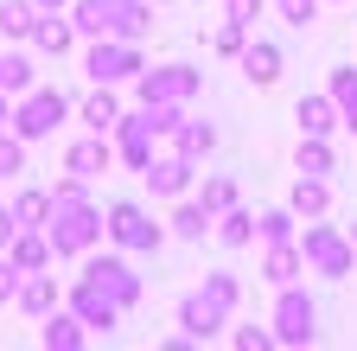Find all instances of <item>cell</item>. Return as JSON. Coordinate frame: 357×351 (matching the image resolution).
Listing matches in <instances>:
<instances>
[{
	"label": "cell",
	"instance_id": "7a4b0ae2",
	"mask_svg": "<svg viewBox=\"0 0 357 351\" xmlns=\"http://www.w3.org/2000/svg\"><path fill=\"white\" fill-rule=\"evenodd\" d=\"M312 332H319V306L287 287L281 306H275V338H281V345H312Z\"/></svg>",
	"mask_w": 357,
	"mask_h": 351
},
{
	"label": "cell",
	"instance_id": "d6a6232c",
	"mask_svg": "<svg viewBox=\"0 0 357 351\" xmlns=\"http://www.w3.org/2000/svg\"><path fill=\"white\" fill-rule=\"evenodd\" d=\"M236 345H243V351H261V345H275V332H261V326H243V332H236Z\"/></svg>",
	"mask_w": 357,
	"mask_h": 351
},
{
	"label": "cell",
	"instance_id": "f1b7e54d",
	"mask_svg": "<svg viewBox=\"0 0 357 351\" xmlns=\"http://www.w3.org/2000/svg\"><path fill=\"white\" fill-rule=\"evenodd\" d=\"M83 332H77V320H52L45 313V345H77Z\"/></svg>",
	"mask_w": 357,
	"mask_h": 351
},
{
	"label": "cell",
	"instance_id": "4fadbf2b",
	"mask_svg": "<svg viewBox=\"0 0 357 351\" xmlns=\"http://www.w3.org/2000/svg\"><path fill=\"white\" fill-rule=\"evenodd\" d=\"M243 77L268 90V83L281 77V52H275V45H249V52H243Z\"/></svg>",
	"mask_w": 357,
	"mask_h": 351
},
{
	"label": "cell",
	"instance_id": "2e32d148",
	"mask_svg": "<svg viewBox=\"0 0 357 351\" xmlns=\"http://www.w3.org/2000/svg\"><path fill=\"white\" fill-rule=\"evenodd\" d=\"M332 103H338V121L357 135V70H332Z\"/></svg>",
	"mask_w": 357,
	"mask_h": 351
},
{
	"label": "cell",
	"instance_id": "52a82bcc",
	"mask_svg": "<svg viewBox=\"0 0 357 351\" xmlns=\"http://www.w3.org/2000/svg\"><path fill=\"white\" fill-rule=\"evenodd\" d=\"M147 186H153L160 198H178V192L192 186V160H166V166H153V160H147Z\"/></svg>",
	"mask_w": 357,
	"mask_h": 351
},
{
	"label": "cell",
	"instance_id": "7402d4cb",
	"mask_svg": "<svg viewBox=\"0 0 357 351\" xmlns=\"http://www.w3.org/2000/svg\"><path fill=\"white\" fill-rule=\"evenodd\" d=\"M255 224H261V237H268V243H294V211H261Z\"/></svg>",
	"mask_w": 357,
	"mask_h": 351
},
{
	"label": "cell",
	"instance_id": "8fae6325",
	"mask_svg": "<svg viewBox=\"0 0 357 351\" xmlns=\"http://www.w3.org/2000/svg\"><path fill=\"white\" fill-rule=\"evenodd\" d=\"M109 166V141L96 135V141H77L70 147V179H96V172Z\"/></svg>",
	"mask_w": 357,
	"mask_h": 351
},
{
	"label": "cell",
	"instance_id": "ffe728a7",
	"mask_svg": "<svg viewBox=\"0 0 357 351\" xmlns=\"http://www.w3.org/2000/svg\"><path fill=\"white\" fill-rule=\"evenodd\" d=\"M300 172H319V179L332 172V147H326V135H306V141H300Z\"/></svg>",
	"mask_w": 357,
	"mask_h": 351
},
{
	"label": "cell",
	"instance_id": "4dcf8cb0",
	"mask_svg": "<svg viewBox=\"0 0 357 351\" xmlns=\"http://www.w3.org/2000/svg\"><path fill=\"white\" fill-rule=\"evenodd\" d=\"M0 300H20V262H0Z\"/></svg>",
	"mask_w": 357,
	"mask_h": 351
},
{
	"label": "cell",
	"instance_id": "4316f807",
	"mask_svg": "<svg viewBox=\"0 0 357 351\" xmlns=\"http://www.w3.org/2000/svg\"><path fill=\"white\" fill-rule=\"evenodd\" d=\"M13 217H20V224H38V217H52V198H45V192H20Z\"/></svg>",
	"mask_w": 357,
	"mask_h": 351
},
{
	"label": "cell",
	"instance_id": "8d00e7d4",
	"mask_svg": "<svg viewBox=\"0 0 357 351\" xmlns=\"http://www.w3.org/2000/svg\"><path fill=\"white\" fill-rule=\"evenodd\" d=\"M344 237H351V243H357V224H344Z\"/></svg>",
	"mask_w": 357,
	"mask_h": 351
},
{
	"label": "cell",
	"instance_id": "d6986e66",
	"mask_svg": "<svg viewBox=\"0 0 357 351\" xmlns=\"http://www.w3.org/2000/svg\"><path fill=\"white\" fill-rule=\"evenodd\" d=\"M70 32H77V26H64V20H52V13H38V26H32V38H38L52 58H58V52H70Z\"/></svg>",
	"mask_w": 357,
	"mask_h": 351
},
{
	"label": "cell",
	"instance_id": "5bb4252c",
	"mask_svg": "<svg viewBox=\"0 0 357 351\" xmlns=\"http://www.w3.org/2000/svg\"><path fill=\"white\" fill-rule=\"evenodd\" d=\"M83 128H89V135H115V128H121V109H115V96H89L83 103Z\"/></svg>",
	"mask_w": 357,
	"mask_h": 351
},
{
	"label": "cell",
	"instance_id": "d4e9b609",
	"mask_svg": "<svg viewBox=\"0 0 357 351\" xmlns=\"http://www.w3.org/2000/svg\"><path fill=\"white\" fill-rule=\"evenodd\" d=\"M217 237L230 243V249H243V243L255 237V217H249V211H230V217H223V230H217Z\"/></svg>",
	"mask_w": 357,
	"mask_h": 351
},
{
	"label": "cell",
	"instance_id": "ba28073f",
	"mask_svg": "<svg viewBox=\"0 0 357 351\" xmlns=\"http://www.w3.org/2000/svg\"><path fill=\"white\" fill-rule=\"evenodd\" d=\"M70 26L89 32V38H109L115 32V0H77V20Z\"/></svg>",
	"mask_w": 357,
	"mask_h": 351
},
{
	"label": "cell",
	"instance_id": "f546056e",
	"mask_svg": "<svg viewBox=\"0 0 357 351\" xmlns=\"http://www.w3.org/2000/svg\"><path fill=\"white\" fill-rule=\"evenodd\" d=\"M223 13H230L236 26H255V13H261V0H223Z\"/></svg>",
	"mask_w": 357,
	"mask_h": 351
},
{
	"label": "cell",
	"instance_id": "9a60e30c",
	"mask_svg": "<svg viewBox=\"0 0 357 351\" xmlns=\"http://www.w3.org/2000/svg\"><path fill=\"white\" fill-rule=\"evenodd\" d=\"M32 26H38V0H7L0 7V32L7 38H32Z\"/></svg>",
	"mask_w": 357,
	"mask_h": 351
},
{
	"label": "cell",
	"instance_id": "603a6c76",
	"mask_svg": "<svg viewBox=\"0 0 357 351\" xmlns=\"http://www.w3.org/2000/svg\"><path fill=\"white\" fill-rule=\"evenodd\" d=\"M0 90H32V64L13 52V58H0Z\"/></svg>",
	"mask_w": 357,
	"mask_h": 351
},
{
	"label": "cell",
	"instance_id": "7c38bea8",
	"mask_svg": "<svg viewBox=\"0 0 357 351\" xmlns=\"http://www.w3.org/2000/svg\"><path fill=\"white\" fill-rule=\"evenodd\" d=\"M294 211H300V217H326V211H332V192H326L319 172H306V179L294 186Z\"/></svg>",
	"mask_w": 357,
	"mask_h": 351
},
{
	"label": "cell",
	"instance_id": "277c9868",
	"mask_svg": "<svg viewBox=\"0 0 357 351\" xmlns=\"http://www.w3.org/2000/svg\"><path fill=\"white\" fill-rule=\"evenodd\" d=\"M109 237H115L121 249H160V224H147L141 204H115V211H109Z\"/></svg>",
	"mask_w": 357,
	"mask_h": 351
},
{
	"label": "cell",
	"instance_id": "484cf974",
	"mask_svg": "<svg viewBox=\"0 0 357 351\" xmlns=\"http://www.w3.org/2000/svg\"><path fill=\"white\" fill-rule=\"evenodd\" d=\"M172 230H178V237H204V230H211V211H204V204H185V211L172 217Z\"/></svg>",
	"mask_w": 357,
	"mask_h": 351
},
{
	"label": "cell",
	"instance_id": "9c48e42d",
	"mask_svg": "<svg viewBox=\"0 0 357 351\" xmlns=\"http://www.w3.org/2000/svg\"><path fill=\"white\" fill-rule=\"evenodd\" d=\"M141 96H147V103H178V96H192V77H185V64H172L166 77H147V83H141Z\"/></svg>",
	"mask_w": 357,
	"mask_h": 351
},
{
	"label": "cell",
	"instance_id": "e0dca14e",
	"mask_svg": "<svg viewBox=\"0 0 357 351\" xmlns=\"http://www.w3.org/2000/svg\"><path fill=\"white\" fill-rule=\"evenodd\" d=\"M300 269H306V255H300L294 243H275V249H268V281H281V287H287Z\"/></svg>",
	"mask_w": 357,
	"mask_h": 351
},
{
	"label": "cell",
	"instance_id": "e575fe53",
	"mask_svg": "<svg viewBox=\"0 0 357 351\" xmlns=\"http://www.w3.org/2000/svg\"><path fill=\"white\" fill-rule=\"evenodd\" d=\"M0 172H20V141H0Z\"/></svg>",
	"mask_w": 357,
	"mask_h": 351
},
{
	"label": "cell",
	"instance_id": "6da1fadb",
	"mask_svg": "<svg viewBox=\"0 0 357 351\" xmlns=\"http://www.w3.org/2000/svg\"><path fill=\"white\" fill-rule=\"evenodd\" d=\"M300 255H306V269H319L326 281H344L357 269V243L344 230H332V224H312L306 243H300Z\"/></svg>",
	"mask_w": 357,
	"mask_h": 351
},
{
	"label": "cell",
	"instance_id": "83f0119b",
	"mask_svg": "<svg viewBox=\"0 0 357 351\" xmlns=\"http://www.w3.org/2000/svg\"><path fill=\"white\" fill-rule=\"evenodd\" d=\"M236 204V186L230 179H204V211H230Z\"/></svg>",
	"mask_w": 357,
	"mask_h": 351
},
{
	"label": "cell",
	"instance_id": "1f68e13d",
	"mask_svg": "<svg viewBox=\"0 0 357 351\" xmlns=\"http://www.w3.org/2000/svg\"><path fill=\"white\" fill-rule=\"evenodd\" d=\"M211 141H217V128H185V154H211Z\"/></svg>",
	"mask_w": 357,
	"mask_h": 351
},
{
	"label": "cell",
	"instance_id": "8992f818",
	"mask_svg": "<svg viewBox=\"0 0 357 351\" xmlns=\"http://www.w3.org/2000/svg\"><path fill=\"white\" fill-rule=\"evenodd\" d=\"M134 70H141V58H134V52L102 45V38H96V52H89V77H96V83H115V77H134Z\"/></svg>",
	"mask_w": 357,
	"mask_h": 351
},
{
	"label": "cell",
	"instance_id": "d590c367",
	"mask_svg": "<svg viewBox=\"0 0 357 351\" xmlns=\"http://www.w3.org/2000/svg\"><path fill=\"white\" fill-rule=\"evenodd\" d=\"M13 230H20V217H13V211H0V249L13 243Z\"/></svg>",
	"mask_w": 357,
	"mask_h": 351
},
{
	"label": "cell",
	"instance_id": "3957f363",
	"mask_svg": "<svg viewBox=\"0 0 357 351\" xmlns=\"http://www.w3.org/2000/svg\"><path fill=\"white\" fill-rule=\"evenodd\" d=\"M13 121H20V141H45V135L64 121V96H58V90H32Z\"/></svg>",
	"mask_w": 357,
	"mask_h": 351
},
{
	"label": "cell",
	"instance_id": "44dd1931",
	"mask_svg": "<svg viewBox=\"0 0 357 351\" xmlns=\"http://www.w3.org/2000/svg\"><path fill=\"white\" fill-rule=\"evenodd\" d=\"M13 262H20V269H45V262H52V243H45V237H20Z\"/></svg>",
	"mask_w": 357,
	"mask_h": 351
},
{
	"label": "cell",
	"instance_id": "836d02e7",
	"mask_svg": "<svg viewBox=\"0 0 357 351\" xmlns=\"http://www.w3.org/2000/svg\"><path fill=\"white\" fill-rule=\"evenodd\" d=\"M217 52H243V26H236V20L217 32Z\"/></svg>",
	"mask_w": 357,
	"mask_h": 351
},
{
	"label": "cell",
	"instance_id": "30bf717a",
	"mask_svg": "<svg viewBox=\"0 0 357 351\" xmlns=\"http://www.w3.org/2000/svg\"><path fill=\"white\" fill-rule=\"evenodd\" d=\"M300 128L306 135H332L338 128V103L332 96H300Z\"/></svg>",
	"mask_w": 357,
	"mask_h": 351
},
{
	"label": "cell",
	"instance_id": "5b68a950",
	"mask_svg": "<svg viewBox=\"0 0 357 351\" xmlns=\"http://www.w3.org/2000/svg\"><path fill=\"white\" fill-rule=\"evenodd\" d=\"M223 313H230V306L204 287V294H192L185 306H178V326H185V338H211V332L223 326Z\"/></svg>",
	"mask_w": 357,
	"mask_h": 351
},
{
	"label": "cell",
	"instance_id": "ac0fdd59",
	"mask_svg": "<svg viewBox=\"0 0 357 351\" xmlns=\"http://www.w3.org/2000/svg\"><path fill=\"white\" fill-rule=\"evenodd\" d=\"M20 306H26V313H52V306H58V287L52 281H45V275H32V281H20Z\"/></svg>",
	"mask_w": 357,
	"mask_h": 351
},
{
	"label": "cell",
	"instance_id": "cb8c5ba5",
	"mask_svg": "<svg viewBox=\"0 0 357 351\" xmlns=\"http://www.w3.org/2000/svg\"><path fill=\"white\" fill-rule=\"evenodd\" d=\"M275 13H281L287 26H300V32H306L312 20H319V0H275Z\"/></svg>",
	"mask_w": 357,
	"mask_h": 351
}]
</instances>
